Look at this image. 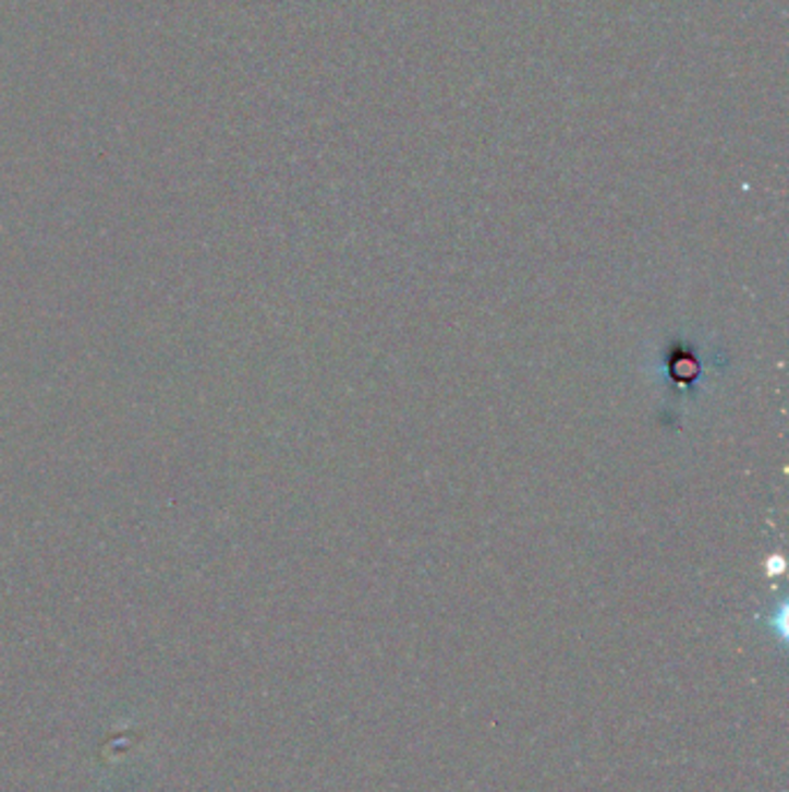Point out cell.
<instances>
[{
  "instance_id": "cell-1",
  "label": "cell",
  "mask_w": 789,
  "mask_h": 792,
  "mask_svg": "<svg viewBox=\"0 0 789 792\" xmlns=\"http://www.w3.org/2000/svg\"><path fill=\"white\" fill-rule=\"evenodd\" d=\"M663 367H665L663 381L671 385L673 394H679V392L692 394L694 385L704 381V375H706V364H704V357H702L700 348L692 344H683V341L671 344L667 348V352L663 355Z\"/></svg>"
}]
</instances>
